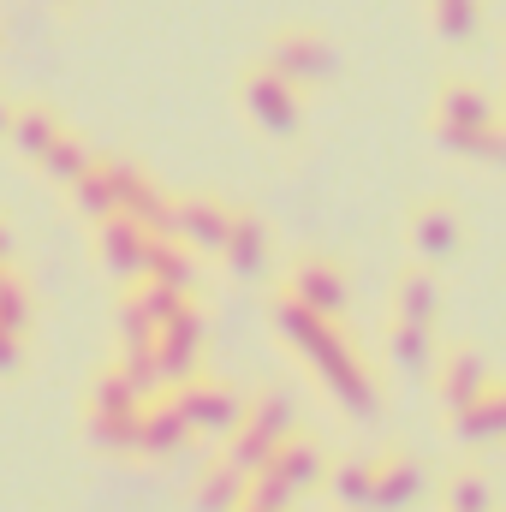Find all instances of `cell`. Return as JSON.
<instances>
[{
  "mask_svg": "<svg viewBox=\"0 0 506 512\" xmlns=\"http://www.w3.org/2000/svg\"><path fill=\"white\" fill-rule=\"evenodd\" d=\"M268 66H274L280 78H328V72H334V48H328L322 30L286 24V30H274V42H268Z\"/></svg>",
  "mask_w": 506,
  "mask_h": 512,
  "instance_id": "1",
  "label": "cell"
},
{
  "mask_svg": "<svg viewBox=\"0 0 506 512\" xmlns=\"http://www.w3.org/2000/svg\"><path fill=\"white\" fill-rule=\"evenodd\" d=\"M429 18L441 36H471L483 18V0H429Z\"/></svg>",
  "mask_w": 506,
  "mask_h": 512,
  "instance_id": "3",
  "label": "cell"
},
{
  "mask_svg": "<svg viewBox=\"0 0 506 512\" xmlns=\"http://www.w3.org/2000/svg\"><path fill=\"white\" fill-rule=\"evenodd\" d=\"M245 108H251L256 126H268V131H292L298 126L292 78H280L274 66H251V72H245Z\"/></svg>",
  "mask_w": 506,
  "mask_h": 512,
  "instance_id": "2",
  "label": "cell"
}]
</instances>
